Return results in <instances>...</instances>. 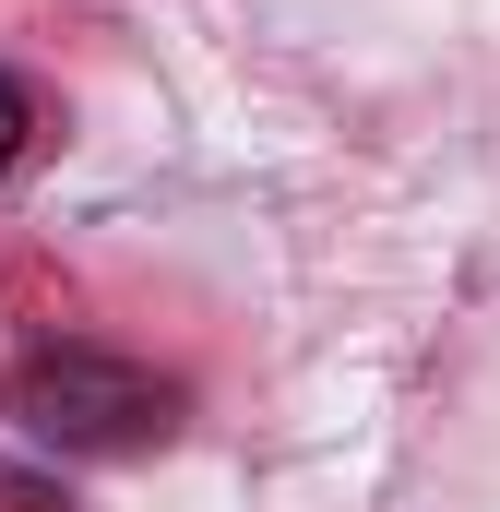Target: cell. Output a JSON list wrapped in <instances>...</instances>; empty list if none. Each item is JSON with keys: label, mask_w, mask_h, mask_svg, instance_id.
<instances>
[{"label": "cell", "mask_w": 500, "mask_h": 512, "mask_svg": "<svg viewBox=\"0 0 500 512\" xmlns=\"http://www.w3.org/2000/svg\"><path fill=\"white\" fill-rule=\"evenodd\" d=\"M12 417H24L48 453H155V441L179 429V382L143 370V358H120V346L60 334V346H36V358L12 370Z\"/></svg>", "instance_id": "obj_1"}, {"label": "cell", "mask_w": 500, "mask_h": 512, "mask_svg": "<svg viewBox=\"0 0 500 512\" xmlns=\"http://www.w3.org/2000/svg\"><path fill=\"white\" fill-rule=\"evenodd\" d=\"M24 143H36V96H24V84L0 72V179L24 167Z\"/></svg>", "instance_id": "obj_2"}]
</instances>
